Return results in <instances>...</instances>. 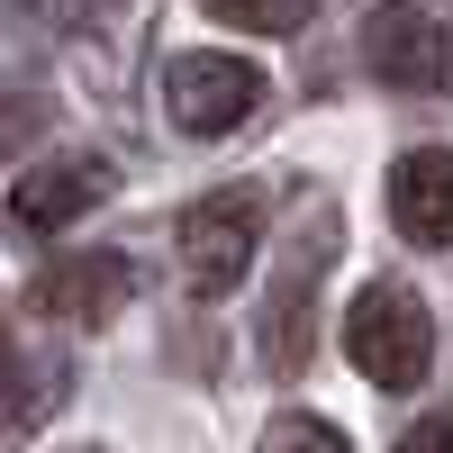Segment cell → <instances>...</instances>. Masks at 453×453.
<instances>
[{
  "label": "cell",
  "instance_id": "obj_1",
  "mask_svg": "<svg viewBox=\"0 0 453 453\" xmlns=\"http://www.w3.org/2000/svg\"><path fill=\"white\" fill-rule=\"evenodd\" d=\"M345 363L363 372L372 390H418L426 363H435V318H426V299L408 290V281L354 290V309H345Z\"/></svg>",
  "mask_w": 453,
  "mask_h": 453
},
{
  "label": "cell",
  "instance_id": "obj_2",
  "mask_svg": "<svg viewBox=\"0 0 453 453\" xmlns=\"http://www.w3.org/2000/svg\"><path fill=\"white\" fill-rule=\"evenodd\" d=\"M363 64L390 91H453V0H372L363 10Z\"/></svg>",
  "mask_w": 453,
  "mask_h": 453
},
{
  "label": "cell",
  "instance_id": "obj_3",
  "mask_svg": "<svg viewBox=\"0 0 453 453\" xmlns=\"http://www.w3.org/2000/svg\"><path fill=\"white\" fill-rule=\"evenodd\" d=\"M335 263V209H318L309 226H299V245L281 263L273 299H263V372H281V381H299L318 354V273Z\"/></svg>",
  "mask_w": 453,
  "mask_h": 453
},
{
  "label": "cell",
  "instance_id": "obj_4",
  "mask_svg": "<svg viewBox=\"0 0 453 453\" xmlns=\"http://www.w3.org/2000/svg\"><path fill=\"white\" fill-rule=\"evenodd\" d=\"M263 245V191H209L181 209L173 226V254H181V281H191L200 299H226L245 281V263Z\"/></svg>",
  "mask_w": 453,
  "mask_h": 453
},
{
  "label": "cell",
  "instance_id": "obj_5",
  "mask_svg": "<svg viewBox=\"0 0 453 453\" xmlns=\"http://www.w3.org/2000/svg\"><path fill=\"white\" fill-rule=\"evenodd\" d=\"M254 109H263V64H245V55L200 46V55L164 64V119L181 136H236Z\"/></svg>",
  "mask_w": 453,
  "mask_h": 453
},
{
  "label": "cell",
  "instance_id": "obj_6",
  "mask_svg": "<svg viewBox=\"0 0 453 453\" xmlns=\"http://www.w3.org/2000/svg\"><path fill=\"white\" fill-rule=\"evenodd\" d=\"M127 290H136V263L127 254H64V263L36 273L27 309L55 318V326H109V318L127 309Z\"/></svg>",
  "mask_w": 453,
  "mask_h": 453
},
{
  "label": "cell",
  "instance_id": "obj_7",
  "mask_svg": "<svg viewBox=\"0 0 453 453\" xmlns=\"http://www.w3.org/2000/svg\"><path fill=\"white\" fill-rule=\"evenodd\" d=\"M109 191H119V173H109L100 155H55V164L19 173V191H10V218L27 226V236H55V226L91 218Z\"/></svg>",
  "mask_w": 453,
  "mask_h": 453
},
{
  "label": "cell",
  "instance_id": "obj_8",
  "mask_svg": "<svg viewBox=\"0 0 453 453\" xmlns=\"http://www.w3.org/2000/svg\"><path fill=\"white\" fill-rule=\"evenodd\" d=\"M390 226L408 245H453V145H418L390 164Z\"/></svg>",
  "mask_w": 453,
  "mask_h": 453
},
{
  "label": "cell",
  "instance_id": "obj_9",
  "mask_svg": "<svg viewBox=\"0 0 453 453\" xmlns=\"http://www.w3.org/2000/svg\"><path fill=\"white\" fill-rule=\"evenodd\" d=\"M55 399H64V363L19 354V335L0 326V435H27L36 418H55Z\"/></svg>",
  "mask_w": 453,
  "mask_h": 453
},
{
  "label": "cell",
  "instance_id": "obj_10",
  "mask_svg": "<svg viewBox=\"0 0 453 453\" xmlns=\"http://www.w3.org/2000/svg\"><path fill=\"white\" fill-rule=\"evenodd\" d=\"M200 10L226 27H254V36H290V27H309L318 0H200Z\"/></svg>",
  "mask_w": 453,
  "mask_h": 453
},
{
  "label": "cell",
  "instance_id": "obj_11",
  "mask_svg": "<svg viewBox=\"0 0 453 453\" xmlns=\"http://www.w3.org/2000/svg\"><path fill=\"white\" fill-rule=\"evenodd\" d=\"M254 453H354V444H345V426H326V418H309V408H290V418L263 426Z\"/></svg>",
  "mask_w": 453,
  "mask_h": 453
},
{
  "label": "cell",
  "instance_id": "obj_12",
  "mask_svg": "<svg viewBox=\"0 0 453 453\" xmlns=\"http://www.w3.org/2000/svg\"><path fill=\"white\" fill-rule=\"evenodd\" d=\"M46 119H55L46 91H10L0 82V145H10V155H19V136H46Z\"/></svg>",
  "mask_w": 453,
  "mask_h": 453
},
{
  "label": "cell",
  "instance_id": "obj_13",
  "mask_svg": "<svg viewBox=\"0 0 453 453\" xmlns=\"http://www.w3.org/2000/svg\"><path fill=\"white\" fill-rule=\"evenodd\" d=\"M399 453H453V408H435V418H418L399 435Z\"/></svg>",
  "mask_w": 453,
  "mask_h": 453
},
{
  "label": "cell",
  "instance_id": "obj_14",
  "mask_svg": "<svg viewBox=\"0 0 453 453\" xmlns=\"http://www.w3.org/2000/svg\"><path fill=\"white\" fill-rule=\"evenodd\" d=\"M27 10L46 19V27H91V19L109 10V0H27Z\"/></svg>",
  "mask_w": 453,
  "mask_h": 453
}]
</instances>
